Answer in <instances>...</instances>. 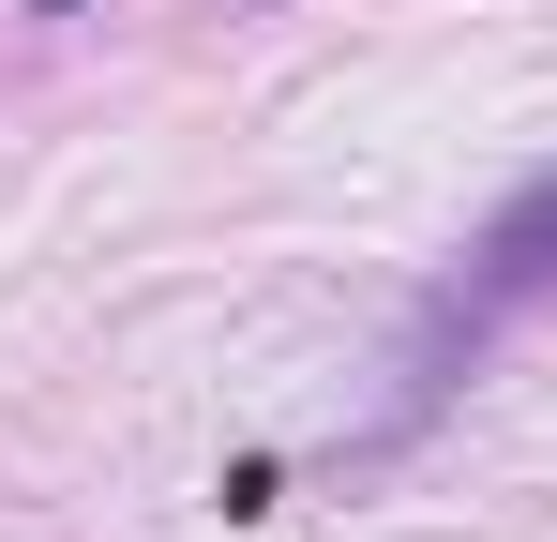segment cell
<instances>
[{"label":"cell","mask_w":557,"mask_h":542,"mask_svg":"<svg viewBox=\"0 0 557 542\" xmlns=\"http://www.w3.org/2000/svg\"><path fill=\"white\" fill-rule=\"evenodd\" d=\"M30 15H76V0H30Z\"/></svg>","instance_id":"cell-2"},{"label":"cell","mask_w":557,"mask_h":542,"mask_svg":"<svg viewBox=\"0 0 557 542\" xmlns=\"http://www.w3.org/2000/svg\"><path fill=\"white\" fill-rule=\"evenodd\" d=\"M543 286H557V181H528V196H512V211H497V226L467 242V271L437 286V301H422V332H407V407H392V438H407V422H437L453 361L482 347V332H497L512 301H543Z\"/></svg>","instance_id":"cell-1"}]
</instances>
